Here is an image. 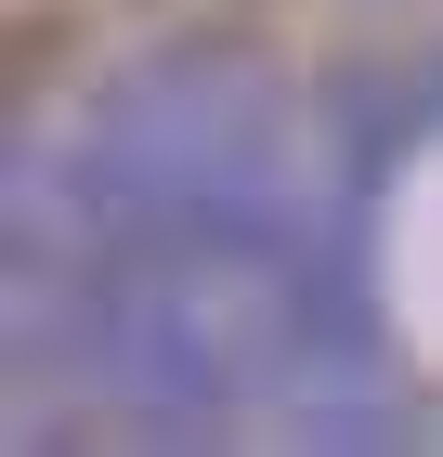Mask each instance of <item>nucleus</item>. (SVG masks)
Here are the masks:
<instances>
[{
  "instance_id": "obj_1",
  "label": "nucleus",
  "mask_w": 443,
  "mask_h": 457,
  "mask_svg": "<svg viewBox=\"0 0 443 457\" xmlns=\"http://www.w3.org/2000/svg\"><path fill=\"white\" fill-rule=\"evenodd\" d=\"M274 79L235 53H170V66L118 79L78 157V210L92 248L118 262H313L287 131H274Z\"/></svg>"
}]
</instances>
